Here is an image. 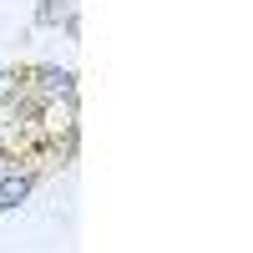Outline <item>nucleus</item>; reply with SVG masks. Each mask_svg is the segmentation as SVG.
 I'll use <instances>...</instances> for the list:
<instances>
[{
    "label": "nucleus",
    "mask_w": 253,
    "mask_h": 253,
    "mask_svg": "<svg viewBox=\"0 0 253 253\" xmlns=\"http://www.w3.org/2000/svg\"><path fill=\"white\" fill-rule=\"evenodd\" d=\"M56 167H61V162H56L51 152H41V147H26V152H20V157L5 167V172H0V213H20V208L36 198V187L46 182Z\"/></svg>",
    "instance_id": "obj_1"
},
{
    "label": "nucleus",
    "mask_w": 253,
    "mask_h": 253,
    "mask_svg": "<svg viewBox=\"0 0 253 253\" xmlns=\"http://www.w3.org/2000/svg\"><path fill=\"white\" fill-rule=\"evenodd\" d=\"M26 81L36 96H46L51 107L76 112L81 107V86H76V66H61V61H26Z\"/></svg>",
    "instance_id": "obj_2"
},
{
    "label": "nucleus",
    "mask_w": 253,
    "mask_h": 253,
    "mask_svg": "<svg viewBox=\"0 0 253 253\" xmlns=\"http://www.w3.org/2000/svg\"><path fill=\"white\" fill-rule=\"evenodd\" d=\"M31 26L36 31H66V36H76L81 31V0H36Z\"/></svg>",
    "instance_id": "obj_3"
},
{
    "label": "nucleus",
    "mask_w": 253,
    "mask_h": 253,
    "mask_svg": "<svg viewBox=\"0 0 253 253\" xmlns=\"http://www.w3.org/2000/svg\"><path fill=\"white\" fill-rule=\"evenodd\" d=\"M26 91V61H15V66H0V117H5V107Z\"/></svg>",
    "instance_id": "obj_4"
},
{
    "label": "nucleus",
    "mask_w": 253,
    "mask_h": 253,
    "mask_svg": "<svg viewBox=\"0 0 253 253\" xmlns=\"http://www.w3.org/2000/svg\"><path fill=\"white\" fill-rule=\"evenodd\" d=\"M20 152H26V142H20V137H10L5 126H0V172H5V167H10Z\"/></svg>",
    "instance_id": "obj_5"
}]
</instances>
